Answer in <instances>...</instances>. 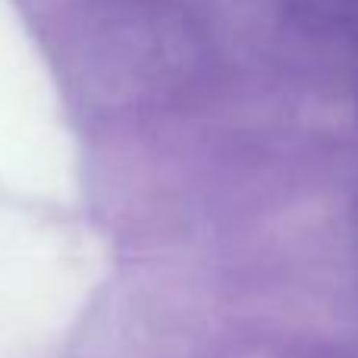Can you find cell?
<instances>
[{"label": "cell", "mask_w": 358, "mask_h": 358, "mask_svg": "<svg viewBox=\"0 0 358 358\" xmlns=\"http://www.w3.org/2000/svg\"><path fill=\"white\" fill-rule=\"evenodd\" d=\"M352 239H355V252H358V208H355V217H352Z\"/></svg>", "instance_id": "cell-1"}]
</instances>
